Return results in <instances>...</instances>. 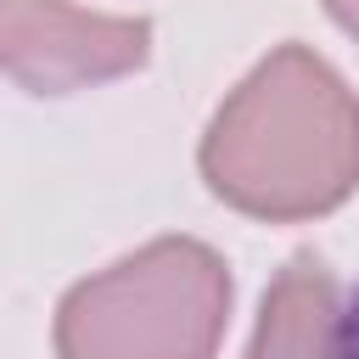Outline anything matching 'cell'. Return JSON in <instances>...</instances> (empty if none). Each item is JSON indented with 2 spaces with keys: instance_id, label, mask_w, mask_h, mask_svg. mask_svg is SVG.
Masks as SVG:
<instances>
[{
  "instance_id": "obj_1",
  "label": "cell",
  "mask_w": 359,
  "mask_h": 359,
  "mask_svg": "<svg viewBox=\"0 0 359 359\" xmlns=\"http://www.w3.org/2000/svg\"><path fill=\"white\" fill-rule=\"evenodd\" d=\"M196 163L252 219L331 213L359 185V95L309 45H280L213 112Z\"/></svg>"
},
{
  "instance_id": "obj_2",
  "label": "cell",
  "mask_w": 359,
  "mask_h": 359,
  "mask_svg": "<svg viewBox=\"0 0 359 359\" xmlns=\"http://www.w3.org/2000/svg\"><path fill=\"white\" fill-rule=\"evenodd\" d=\"M230 269L191 236H163L79 280L56 309L62 359H213Z\"/></svg>"
},
{
  "instance_id": "obj_3",
  "label": "cell",
  "mask_w": 359,
  "mask_h": 359,
  "mask_svg": "<svg viewBox=\"0 0 359 359\" xmlns=\"http://www.w3.org/2000/svg\"><path fill=\"white\" fill-rule=\"evenodd\" d=\"M151 56L146 17L79 11L67 0H0V73L34 95H73Z\"/></svg>"
},
{
  "instance_id": "obj_4",
  "label": "cell",
  "mask_w": 359,
  "mask_h": 359,
  "mask_svg": "<svg viewBox=\"0 0 359 359\" xmlns=\"http://www.w3.org/2000/svg\"><path fill=\"white\" fill-rule=\"evenodd\" d=\"M247 359H337V280L314 252H297L264 292Z\"/></svg>"
},
{
  "instance_id": "obj_5",
  "label": "cell",
  "mask_w": 359,
  "mask_h": 359,
  "mask_svg": "<svg viewBox=\"0 0 359 359\" xmlns=\"http://www.w3.org/2000/svg\"><path fill=\"white\" fill-rule=\"evenodd\" d=\"M337 359H359V286H353L348 309L337 314Z\"/></svg>"
},
{
  "instance_id": "obj_6",
  "label": "cell",
  "mask_w": 359,
  "mask_h": 359,
  "mask_svg": "<svg viewBox=\"0 0 359 359\" xmlns=\"http://www.w3.org/2000/svg\"><path fill=\"white\" fill-rule=\"evenodd\" d=\"M325 6H331V17H337L353 39H359V0H325Z\"/></svg>"
}]
</instances>
